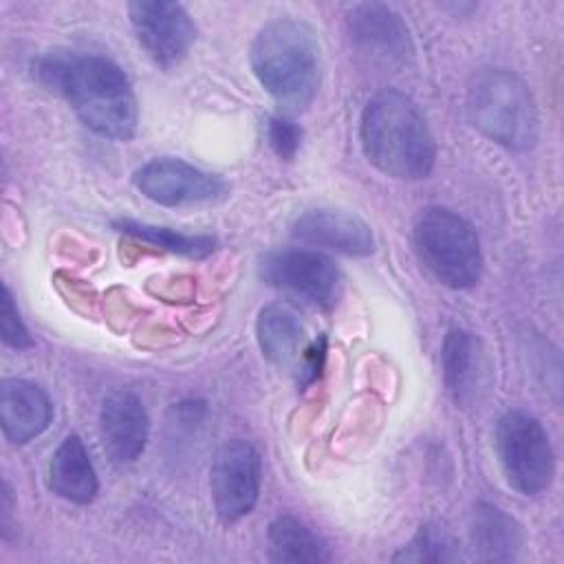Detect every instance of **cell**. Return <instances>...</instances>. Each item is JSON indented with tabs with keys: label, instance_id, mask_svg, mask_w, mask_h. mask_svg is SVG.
<instances>
[{
	"label": "cell",
	"instance_id": "cell-13",
	"mask_svg": "<svg viewBox=\"0 0 564 564\" xmlns=\"http://www.w3.org/2000/svg\"><path fill=\"white\" fill-rule=\"evenodd\" d=\"M291 236L308 247L364 258L375 251V236L357 214L335 207L306 209L291 225Z\"/></svg>",
	"mask_w": 564,
	"mask_h": 564
},
{
	"label": "cell",
	"instance_id": "cell-20",
	"mask_svg": "<svg viewBox=\"0 0 564 564\" xmlns=\"http://www.w3.org/2000/svg\"><path fill=\"white\" fill-rule=\"evenodd\" d=\"M112 227L121 234H128L132 238H139L143 242H150L154 247H161L170 253H178L185 258H196V260L207 258L216 249V240L212 236H189V234L174 231L170 227H159V225L139 223L130 218L115 220Z\"/></svg>",
	"mask_w": 564,
	"mask_h": 564
},
{
	"label": "cell",
	"instance_id": "cell-5",
	"mask_svg": "<svg viewBox=\"0 0 564 564\" xmlns=\"http://www.w3.org/2000/svg\"><path fill=\"white\" fill-rule=\"evenodd\" d=\"M423 267L449 289H471L482 275V251L476 229L447 207H425L412 227Z\"/></svg>",
	"mask_w": 564,
	"mask_h": 564
},
{
	"label": "cell",
	"instance_id": "cell-21",
	"mask_svg": "<svg viewBox=\"0 0 564 564\" xmlns=\"http://www.w3.org/2000/svg\"><path fill=\"white\" fill-rule=\"evenodd\" d=\"M458 557V542L441 522L421 524L414 538L392 555L394 562H456Z\"/></svg>",
	"mask_w": 564,
	"mask_h": 564
},
{
	"label": "cell",
	"instance_id": "cell-8",
	"mask_svg": "<svg viewBox=\"0 0 564 564\" xmlns=\"http://www.w3.org/2000/svg\"><path fill=\"white\" fill-rule=\"evenodd\" d=\"M256 339L264 359L280 370H291L300 386L319 377L326 359V339H308L304 324L289 306H264L256 319Z\"/></svg>",
	"mask_w": 564,
	"mask_h": 564
},
{
	"label": "cell",
	"instance_id": "cell-3",
	"mask_svg": "<svg viewBox=\"0 0 564 564\" xmlns=\"http://www.w3.org/2000/svg\"><path fill=\"white\" fill-rule=\"evenodd\" d=\"M260 86L286 110L306 108L319 90L322 48L313 26L282 15L260 26L249 48Z\"/></svg>",
	"mask_w": 564,
	"mask_h": 564
},
{
	"label": "cell",
	"instance_id": "cell-17",
	"mask_svg": "<svg viewBox=\"0 0 564 564\" xmlns=\"http://www.w3.org/2000/svg\"><path fill=\"white\" fill-rule=\"evenodd\" d=\"M467 533L474 557L482 562H513L524 544V535L516 518L491 502L474 505Z\"/></svg>",
	"mask_w": 564,
	"mask_h": 564
},
{
	"label": "cell",
	"instance_id": "cell-16",
	"mask_svg": "<svg viewBox=\"0 0 564 564\" xmlns=\"http://www.w3.org/2000/svg\"><path fill=\"white\" fill-rule=\"evenodd\" d=\"M53 419V405L48 394L33 381L4 379L0 386V425L2 434L24 445L37 438Z\"/></svg>",
	"mask_w": 564,
	"mask_h": 564
},
{
	"label": "cell",
	"instance_id": "cell-11",
	"mask_svg": "<svg viewBox=\"0 0 564 564\" xmlns=\"http://www.w3.org/2000/svg\"><path fill=\"white\" fill-rule=\"evenodd\" d=\"M128 18L139 46L161 68L178 66L196 42V24L178 2L134 0Z\"/></svg>",
	"mask_w": 564,
	"mask_h": 564
},
{
	"label": "cell",
	"instance_id": "cell-6",
	"mask_svg": "<svg viewBox=\"0 0 564 564\" xmlns=\"http://www.w3.org/2000/svg\"><path fill=\"white\" fill-rule=\"evenodd\" d=\"M496 456L507 482L522 496H538L553 482L555 454L542 423L524 412H505L494 432Z\"/></svg>",
	"mask_w": 564,
	"mask_h": 564
},
{
	"label": "cell",
	"instance_id": "cell-15",
	"mask_svg": "<svg viewBox=\"0 0 564 564\" xmlns=\"http://www.w3.org/2000/svg\"><path fill=\"white\" fill-rule=\"evenodd\" d=\"M443 381L456 405H471L478 401L487 383L485 350L465 328H449L441 348Z\"/></svg>",
	"mask_w": 564,
	"mask_h": 564
},
{
	"label": "cell",
	"instance_id": "cell-1",
	"mask_svg": "<svg viewBox=\"0 0 564 564\" xmlns=\"http://www.w3.org/2000/svg\"><path fill=\"white\" fill-rule=\"evenodd\" d=\"M33 77L64 97L95 134L128 141L137 132L139 106L123 68L97 53L48 51L33 59Z\"/></svg>",
	"mask_w": 564,
	"mask_h": 564
},
{
	"label": "cell",
	"instance_id": "cell-4",
	"mask_svg": "<svg viewBox=\"0 0 564 564\" xmlns=\"http://www.w3.org/2000/svg\"><path fill=\"white\" fill-rule=\"evenodd\" d=\"M467 115L494 143L522 152L538 141V112L529 86L507 68H478L467 82Z\"/></svg>",
	"mask_w": 564,
	"mask_h": 564
},
{
	"label": "cell",
	"instance_id": "cell-10",
	"mask_svg": "<svg viewBox=\"0 0 564 564\" xmlns=\"http://www.w3.org/2000/svg\"><path fill=\"white\" fill-rule=\"evenodd\" d=\"M132 185L152 203L163 207H187L223 200L229 185L207 170L176 156H156L137 167Z\"/></svg>",
	"mask_w": 564,
	"mask_h": 564
},
{
	"label": "cell",
	"instance_id": "cell-9",
	"mask_svg": "<svg viewBox=\"0 0 564 564\" xmlns=\"http://www.w3.org/2000/svg\"><path fill=\"white\" fill-rule=\"evenodd\" d=\"M262 458L247 441H229L218 447L209 467L212 505L220 522L234 524L249 516L258 502Z\"/></svg>",
	"mask_w": 564,
	"mask_h": 564
},
{
	"label": "cell",
	"instance_id": "cell-2",
	"mask_svg": "<svg viewBox=\"0 0 564 564\" xmlns=\"http://www.w3.org/2000/svg\"><path fill=\"white\" fill-rule=\"evenodd\" d=\"M359 139L366 159L386 176L421 181L436 161V143L421 108L401 90H381L368 99Z\"/></svg>",
	"mask_w": 564,
	"mask_h": 564
},
{
	"label": "cell",
	"instance_id": "cell-12",
	"mask_svg": "<svg viewBox=\"0 0 564 564\" xmlns=\"http://www.w3.org/2000/svg\"><path fill=\"white\" fill-rule=\"evenodd\" d=\"M346 31L355 48L379 62L401 64L414 53L408 24L386 4L366 2L350 7Z\"/></svg>",
	"mask_w": 564,
	"mask_h": 564
},
{
	"label": "cell",
	"instance_id": "cell-22",
	"mask_svg": "<svg viewBox=\"0 0 564 564\" xmlns=\"http://www.w3.org/2000/svg\"><path fill=\"white\" fill-rule=\"evenodd\" d=\"M0 335H2V341L11 348L22 350V348L33 346L29 328L20 319L18 306H15L13 295L7 284L2 286V300H0Z\"/></svg>",
	"mask_w": 564,
	"mask_h": 564
},
{
	"label": "cell",
	"instance_id": "cell-18",
	"mask_svg": "<svg viewBox=\"0 0 564 564\" xmlns=\"http://www.w3.org/2000/svg\"><path fill=\"white\" fill-rule=\"evenodd\" d=\"M48 487L73 505H88L99 491L95 465L79 436H66L48 465Z\"/></svg>",
	"mask_w": 564,
	"mask_h": 564
},
{
	"label": "cell",
	"instance_id": "cell-23",
	"mask_svg": "<svg viewBox=\"0 0 564 564\" xmlns=\"http://www.w3.org/2000/svg\"><path fill=\"white\" fill-rule=\"evenodd\" d=\"M267 141H269L271 150L280 159L291 161V159H295V154L300 150L302 128L295 121H291L289 117H284V115L271 117L267 121Z\"/></svg>",
	"mask_w": 564,
	"mask_h": 564
},
{
	"label": "cell",
	"instance_id": "cell-7",
	"mask_svg": "<svg viewBox=\"0 0 564 564\" xmlns=\"http://www.w3.org/2000/svg\"><path fill=\"white\" fill-rule=\"evenodd\" d=\"M258 273L267 284L289 291L322 311L335 308L341 297L339 269L328 256L315 249H271L260 258Z\"/></svg>",
	"mask_w": 564,
	"mask_h": 564
},
{
	"label": "cell",
	"instance_id": "cell-14",
	"mask_svg": "<svg viewBox=\"0 0 564 564\" xmlns=\"http://www.w3.org/2000/svg\"><path fill=\"white\" fill-rule=\"evenodd\" d=\"M150 419L141 399L130 390L110 392L99 410V436L115 465L134 463L148 443Z\"/></svg>",
	"mask_w": 564,
	"mask_h": 564
},
{
	"label": "cell",
	"instance_id": "cell-19",
	"mask_svg": "<svg viewBox=\"0 0 564 564\" xmlns=\"http://www.w3.org/2000/svg\"><path fill=\"white\" fill-rule=\"evenodd\" d=\"M267 551L271 562H293V564H319L328 562L333 555L328 544L300 518L278 516L267 531Z\"/></svg>",
	"mask_w": 564,
	"mask_h": 564
}]
</instances>
